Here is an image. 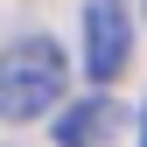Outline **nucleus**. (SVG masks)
Segmentation results:
<instances>
[{
    "instance_id": "f257e3e1",
    "label": "nucleus",
    "mask_w": 147,
    "mask_h": 147,
    "mask_svg": "<svg viewBox=\"0 0 147 147\" xmlns=\"http://www.w3.org/2000/svg\"><path fill=\"white\" fill-rule=\"evenodd\" d=\"M63 49L49 42V35H21V42L0 49V112L7 119H42L49 105L63 98Z\"/></svg>"
},
{
    "instance_id": "f03ea898",
    "label": "nucleus",
    "mask_w": 147,
    "mask_h": 147,
    "mask_svg": "<svg viewBox=\"0 0 147 147\" xmlns=\"http://www.w3.org/2000/svg\"><path fill=\"white\" fill-rule=\"evenodd\" d=\"M126 56H133L126 0H91L84 7V77L91 84H112V77H126Z\"/></svg>"
},
{
    "instance_id": "7ed1b4c3",
    "label": "nucleus",
    "mask_w": 147,
    "mask_h": 147,
    "mask_svg": "<svg viewBox=\"0 0 147 147\" xmlns=\"http://www.w3.org/2000/svg\"><path fill=\"white\" fill-rule=\"evenodd\" d=\"M119 126H126V112H119L112 98H98V91H91V98H77V105L56 119V147H112Z\"/></svg>"
},
{
    "instance_id": "20e7f679",
    "label": "nucleus",
    "mask_w": 147,
    "mask_h": 147,
    "mask_svg": "<svg viewBox=\"0 0 147 147\" xmlns=\"http://www.w3.org/2000/svg\"><path fill=\"white\" fill-rule=\"evenodd\" d=\"M140 147H147V126H140Z\"/></svg>"
}]
</instances>
